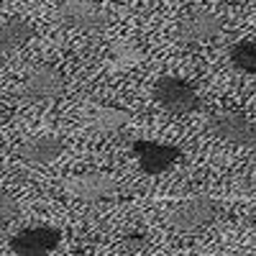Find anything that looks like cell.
<instances>
[{"mask_svg":"<svg viewBox=\"0 0 256 256\" xmlns=\"http://www.w3.org/2000/svg\"><path fill=\"white\" fill-rule=\"evenodd\" d=\"M223 31L220 16L210 10H192L177 24V38L184 44H200V41H210Z\"/></svg>","mask_w":256,"mask_h":256,"instance_id":"cell-8","label":"cell"},{"mask_svg":"<svg viewBox=\"0 0 256 256\" xmlns=\"http://www.w3.org/2000/svg\"><path fill=\"white\" fill-rule=\"evenodd\" d=\"M6 120H8V113H6V110H3V108H0V126H3V123H6Z\"/></svg>","mask_w":256,"mask_h":256,"instance_id":"cell-17","label":"cell"},{"mask_svg":"<svg viewBox=\"0 0 256 256\" xmlns=\"http://www.w3.org/2000/svg\"><path fill=\"white\" fill-rule=\"evenodd\" d=\"M208 131L233 146H254L256 144V123L238 110H220L208 120Z\"/></svg>","mask_w":256,"mask_h":256,"instance_id":"cell-4","label":"cell"},{"mask_svg":"<svg viewBox=\"0 0 256 256\" xmlns=\"http://www.w3.org/2000/svg\"><path fill=\"white\" fill-rule=\"evenodd\" d=\"M146 244H148V238L144 236V233H128V236L123 238V251L134 256V254L144 251V248H146Z\"/></svg>","mask_w":256,"mask_h":256,"instance_id":"cell-16","label":"cell"},{"mask_svg":"<svg viewBox=\"0 0 256 256\" xmlns=\"http://www.w3.org/2000/svg\"><path fill=\"white\" fill-rule=\"evenodd\" d=\"M56 18L64 26L84 31V34H98L108 26V10H105L98 0H64L56 8Z\"/></svg>","mask_w":256,"mask_h":256,"instance_id":"cell-2","label":"cell"},{"mask_svg":"<svg viewBox=\"0 0 256 256\" xmlns=\"http://www.w3.org/2000/svg\"><path fill=\"white\" fill-rule=\"evenodd\" d=\"M223 256H248V254H223Z\"/></svg>","mask_w":256,"mask_h":256,"instance_id":"cell-18","label":"cell"},{"mask_svg":"<svg viewBox=\"0 0 256 256\" xmlns=\"http://www.w3.org/2000/svg\"><path fill=\"white\" fill-rule=\"evenodd\" d=\"M251 187H254V192H256V180H254V182H251Z\"/></svg>","mask_w":256,"mask_h":256,"instance_id":"cell-19","label":"cell"},{"mask_svg":"<svg viewBox=\"0 0 256 256\" xmlns=\"http://www.w3.org/2000/svg\"><path fill=\"white\" fill-rule=\"evenodd\" d=\"M152 95L156 100V105L166 113L174 116H184V113H195L200 108V95L195 92V88L182 80V77H159L152 88Z\"/></svg>","mask_w":256,"mask_h":256,"instance_id":"cell-1","label":"cell"},{"mask_svg":"<svg viewBox=\"0 0 256 256\" xmlns=\"http://www.w3.org/2000/svg\"><path fill=\"white\" fill-rule=\"evenodd\" d=\"M64 92V77L54 64H41L24 80V95L31 100H52Z\"/></svg>","mask_w":256,"mask_h":256,"instance_id":"cell-9","label":"cell"},{"mask_svg":"<svg viewBox=\"0 0 256 256\" xmlns=\"http://www.w3.org/2000/svg\"><path fill=\"white\" fill-rule=\"evenodd\" d=\"M62 241V230L52 226H34L18 230L10 238V251L16 256H49Z\"/></svg>","mask_w":256,"mask_h":256,"instance_id":"cell-6","label":"cell"},{"mask_svg":"<svg viewBox=\"0 0 256 256\" xmlns=\"http://www.w3.org/2000/svg\"><path fill=\"white\" fill-rule=\"evenodd\" d=\"M62 154H64V141L54 134L34 136L26 144L18 146V156L24 162H31V164H52Z\"/></svg>","mask_w":256,"mask_h":256,"instance_id":"cell-10","label":"cell"},{"mask_svg":"<svg viewBox=\"0 0 256 256\" xmlns=\"http://www.w3.org/2000/svg\"><path fill=\"white\" fill-rule=\"evenodd\" d=\"M134 154L138 159V166L144 174H164L166 169H172L182 152L172 144H159V141H136Z\"/></svg>","mask_w":256,"mask_h":256,"instance_id":"cell-7","label":"cell"},{"mask_svg":"<svg viewBox=\"0 0 256 256\" xmlns=\"http://www.w3.org/2000/svg\"><path fill=\"white\" fill-rule=\"evenodd\" d=\"M34 36V24L26 18H8L0 24V54L18 52Z\"/></svg>","mask_w":256,"mask_h":256,"instance_id":"cell-12","label":"cell"},{"mask_svg":"<svg viewBox=\"0 0 256 256\" xmlns=\"http://www.w3.org/2000/svg\"><path fill=\"white\" fill-rule=\"evenodd\" d=\"M64 190L77 200L98 202V200H108L118 195V180L110 177L108 172H82L64 180Z\"/></svg>","mask_w":256,"mask_h":256,"instance_id":"cell-5","label":"cell"},{"mask_svg":"<svg viewBox=\"0 0 256 256\" xmlns=\"http://www.w3.org/2000/svg\"><path fill=\"white\" fill-rule=\"evenodd\" d=\"M16 216H18V202L6 192H0V226L10 223Z\"/></svg>","mask_w":256,"mask_h":256,"instance_id":"cell-15","label":"cell"},{"mask_svg":"<svg viewBox=\"0 0 256 256\" xmlns=\"http://www.w3.org/2000/svg\"><path fill=\"white\" fill-rule=\"evenodd\" d=\"M228 56H230V64L238 72L256 74V41L254 38H244L238 44H233Z\"/></svg>","mask_w":256,"mask_h":256,"instance_id":"cell-13","label":"cell"},{"mask_svg":"<svg viewBox=\"0 0 256 256\" xmlns=\"http://www.w3.org/2000/svg\"><path fill=\"white\" fill-rule=\"evenodd\" d=\"M131 113L123 108H113V105H95L88 116V128L92 134L108 136V134H118L123 126L131 123Z\"/></svg>","mask_w":256,"mask_h":256,"instance_id":"cell-11","label":"cell"},{"mask_svg":"<svg viewBox=\"0 0 256 256\" xmlns=\"http://www.w3.org/2000/svg\"><path fill=\"white\" fill-rule=\"evenodd\" d=\"M218 216H220V202L208 198V195H198V198L177 205L174 212L169 216V223L180 233H195V230L210 226Z\"/></svg>","mask_w":256,"mask_h":256,"instance_id":"cell-3","label":"cell"},{"mask_svg":"<svg viewBox=\"0 0 256 256\" xmlns=\"http://www.w3.org/2000/svg\"><path fill=\"white\" fill-rule=\"evenodd\" d=\"M138 59H141V54L134 44H120L113 52V62L118 64V67H131V64H136Z\"/></svg>","mask_w":256,"mask_h":256,"instance_id":"cell-14","label":"cell"}]
</instances>
